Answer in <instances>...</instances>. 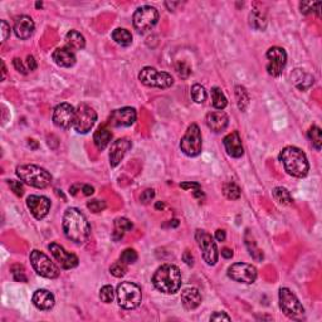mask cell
Wrapping results in <instances>:
<instances>
[{
	"instance_id": "41",
	"label": "cell",
	"mask_w": 322,
	"mask_h": 322,
	"mask_svg": "<svg viewBox=\"0 0 322 322\" xmlns=\"http://www.w3.org/2000/svg\"><path fill=\"white\" fill-rule=\"evenodd\" d=\"M10 271H12L13 278H14L17 282H23L24 283V282H27L28 281L27 275H25V269H24L23 265H20V264L12 265Z\"/></svg>"
},
{
	"instance_id": "19",
	"label": "cell",
	"mask_w": 322,
	"mask_h": 322,
	"mask_svg": "<svg viewBox=\"0 0 322 322\" xmlns=\"http://www.w3.org/2000/svg\"><path fill=\"white\" fill-rule=\"evenodd\" d=\"M132 147L131 141L128 139L122 138L114 141L110 149V165L112 167H116L117 165L123 160L127 151Z\"/></svg>"
},
{
	"instance_id": "16",
	"label": "cell",
	"mask_w": 322,
	"mask_h": 322,
	"mask_svg": "<svg viewBox=\"0 0 322 322\" xmlns=\"http://www.w3.org/2000/svg\"><path fill=\"white\" fill-rule=\"evenodd\" d=\"M136 110L134 107H122L114 110L108 117V125L111 127H130L136 121Z\"/></svg>"
},
{
	"instance_id": "44",
	"label": "cell",
	"mask_w": 322,
	"mask_h": 322,
	"mask_svg": "<svg viewBox=\"0 0 322 322\" xmlns=\"http://www.w3.org/2000/svg\"><path fill=\"white\" fill-rule=\"evenodd\" d=\"M106 206H107L106 205V201H103V200H99V199H93L87 203V208L90 209L92 213L102 212V210L106 209Z\"/></svg>"
},
{
	"instance_id": "3",
	"label": "cell",
	"mask_w": 322,
	"mask_h": 322,
	"mask_svg": "<svg viewBox=\"0 0 322 322\" xmlns=\"http://www.w3.org/2000/svg\"><path fill=\"white\" fill-rule=\"evenodd\" d=\"M280 161L283 164L284 170L296 178H304L310 171L307 156L301 149L296 146H287L280 152Z\"/></svg>"
},
{
	"instance_id": "46",
	"label": "cell",
	"mask_w": 322,
	"mask_h": 322,
	"mask_svg": "<svg viewBox=\"0 0 322 322\" xmlns=\"http://www.w3.org/2000/svg\"><path fill=\"white\" fill-rule=\"evenodd\" d=\"M8 185H9L12 191L17 197H23L24 186L23 184H21V181H18V180H8Z\"/></svg>"
},
{
	"instance_id": "31",
	"label": "cell",
	"mask_w": 322,
	"mask_h": 322,
	"mask_svg": "<svg viewBox=\"0 0 322 322\" xmlns=\"http://www.w3.org/2000/svg\"><path fill=\"white\" fill-rule=\"evenodd\" d=\"M112 39L121 47H128L132 43V34L127 29L117 28L112 32Z\"/></svg>"
},
{
	"instance_id": "50",
	"label": "cell",
	"mask_w": 322,
	"mask_h": 322,
	"mask_svg": "<svg viewBox=\"0 0 322 322\" xmlns=\"http://www.w3.org/2000/svg\"><path fill=\"white\" fill-rule=\"evenodd\" d=\"M230 321V317L224 312H214L210 316V321Z\"/></svg>"
},
{
	"instance_id": "10",
	"label": "cell",
	"mask_w": 322,
	"mask_h": 322,
	"mask_svg": "<svg viewBox=\"0 0 322 322\" xmlns=\"http://www.w3.org/2000/svg\"><path fill=\"white\" fill-rule=\"evenodd\" d=\"M278 301H280V308L286 316L291 319H299L304 315V308L297 296L289 288H280L278 292Z\"/></svg>"
},
{
	"instance_id": "39",
	"label": "cell",
	"mask_w": 322,
	"mask_h": 322,
	"mask_svg": "<svg viewBox=\"0 0 322 322\" xmlns=\"http://www.w3.org/2000/svg\"><path fill=\"white\" fill-rule=\"evenodd\" d=\"M120 261L123 262L125 264H134L136 261H138V253L135 252V249H131V248H127L125 251L121 253L120 256Z\"/></svg>"
},
{
	"instance_id": "1",
	"label": "cell",
	"mask_w": 322,
	"mask_h": 322,
	"mask_svg": "<svg viewBox=\"0 0 322 322\" xmlns=\"http://www.w3.org/2000/svg\"><path fill=\"white\" fill-rule=\"evenodd\" d=\"M64 236L76 244H84L91 236L90 223L84 214L77 208H68L63 215Z\"/></svg>"
},
{
	"instance_id": "14",
	"label": "cell",
	"mask_w": 322,
	"mask_h": 322,
	"mask_svg": "<svg viewBox=\"0 0 322 322\" xmlns=\"http://www.w3.org/2000/svg\"><path fill=\"white\" fill-rule=\"evenodd\" d=\"M267 71L273 77H278L282 75L283 69L286 68L287 64V53L283 48L281 47H272L267 51Z\"/></svg>"
},
{
	"instance_id": "61",
	"label": "cell",
	"mask_w": 322,
	"mask_h": 322,
	"mask_svg": "<svg viewBox=\"0 0 322 322\" xmlns=\"http://www.w3.org/2000/svg\"><path fill=\"white\" fill-rule=\"evenodd\" d=\"M36 6H37V8H42V6H43V4H42V3H39V1H38V3L36 4Z\"/></svg>"
},
{
	"instance_id": "12",
	"label": "cell",
	"mask_w": 322,
	"mask_h": 322,
	"mask_svg": "<svg viewBox=\"0 0 322 322\" xmlns=\"http://www.w3.org/2000/svg\"><path fill=\"white\" fill-rule=\"evenodd\" d=\"M97 121V114L90 104L80 103L75 111L73 128L78 134H88Z\"/></svg>"
},
{
	"instance_id": "13",
	"label": "cell",
	"mask_w": 322,
	"mask_h": 322,
	"mask_svg": "<svg viewBox=\"0 0 322 322\" xmlns=\"http://www.w3.org/2000/svg\"><path fill=\"white\" fill-rule=\"evenodd\" d=\"M228 277L239 283L252 284L257 280V269L254 265L248 263H234L228 268Z\"/></svg>"
},
{
	"instance_id": "45",
	"label": "cell",
	"mask_w": 322,
	"mask_h": 322,
	"mask_svg": "<svg viewBox=\"0 0 322 322\" xmlns=\"http://www.w3.org/2000/svg\"><path fill=\"white\" fill-rule=\"evenodd\" d=\"M175 69H176V72H178V75H179L181 78H188L191 73L190 67H189L185 62L176 63Z\"/></svg>"
},
{
	"instance_id": "8",
	"label": "cell",
	"mask_w": 322,
	"mask_h": 322,
	"mask_svg": "<svg viewBox=\"0 0 322 322\" xmlns=\"http://www.w3.org/2000/svg\"><path fill=\"white\" fill-rule=\"evenodd\" d=\"M201 149H203V139L199 126L197 123H191L180 141V150L185 155L195 158L201 152Z\"/></svg>"
},
{
	"instance_id": "58",
	"label": "cell",
	"mask_w": 322,
	"mask_h": 322,
	"mask_svg": "<svg viewBox=\"0 0 322 322\" xmlns=\"http://www.w3.org/2000/svg\"><path fill=\"white\" fill-rule=\"evenodd\" d=\"M170 225L171 227H178V225H179V221H178V219H173V221H170Z\"/></svg>"
},
{
	"instance_id": "52",
	"label": "cell",
	"mask_w": 322,
	"mask_h": 322,
	"mask_svg": "<svg viewBox=\"0 0 322 322\" xmlns=\"http://www.w3.org/2000/svg\"><path fill=\"white\" fill-rule=\"evenodd\" d=\"M182 261H184L188 265H190V267L191 265H194V257H193L191 252L188 251V249H186V251L184 252V254H182Z\"/></svg>"
},
{
	"instance_id": "18",
	"label": "cell",
	"mask_w": 322,
	"mask_h": 322,
	"mask_svg": "<svg viewBox=\"0 0 322 322\" xmlns=\"http://www.w3.org/2000/svg\"><path fill=\"white\" fill-rule=\"evenodd\" d=\"M27 206L32 215L38 221L45 218L51 210V200L44 195H29L27 198Z\"/></svg>"
},
{
	"instance_id": "24",
	"label": "cell",
	"mask_w": 322,
	"mask_h": 322,
	"mask_svg": "<svg viewBox=\"0 0 322 322\" xmlns=\"http://www.w3.org/2000/svg\"><path fill=\"white\" fill-rule=\"evenodd\" d=\"M32 302L38 310L48 311L53 308L56 300H54L53 293L49 292L48 289H37L36 292L33 293Z\"/></svg>"
},
{
	"instance_id": "42",
	"label": "cell",
	"mask_w": 322,
	"mask_h": 322,
	"mask_svg": "<svg viewBox=\"0 0 322 322\" xmlns=\"http://www.w3.org/2000/svg\"><path fill=\"white\" fill-rule=\"evenodd\" d=\"M320 6L321 3H313V1H301L300 3V10H301L302 14H310L312 12H320Z\"/></svg>"
},
{
	"instance_id": "57",
	"label": "cell",
	"mask_w": 322,
	"mask_h": 322,
	"mask_svg": "<svg viewBox=\"0 0 322 322\" xmlns=\"http://www.w3.org/2000/svg\"><path fill=\"white\" fill-rule=\"evenodd\" d=\"M165 5L167 6V8H169V10H174V8H175L176 5H179V3H165Z\"/></svg>"
},
{
	"instance_id": "15",
	"label": "cell",
	"mask_w": 322,
	"mask_h": 322,
	"mask_svg": "<svg viewBox=\"0 0 322 322\" xmlns=\"http://www.w3.org/2000/svg\"><path fill=\"white\" fill-rule=\"evenodd\" d=\"M75 111L76 108L72 104L67 103H60L53 111V123L57 127L63 128V130H68V128L73 127V121H75Z\"/></svg>"
},
{
	"instance_id": "60",
	"label": "cell",
	"mask_w": 322,
	"mask_h": 322,
	"mask_svg": "<svg viewBox=\"0 0 322 322\" xmlns=\"http://www.w3.org/2000/svg\"><path fill=\"white\" fill-rule=\"evenodd\" d=\"M1 67H3V80H5V76H6V68H5V64H4V62H1Z\"/></svg>"
},
{
	"instance_id": "53",
	"label": "cell",
	"mask_w": 322,
	"mask_h": 322,
	"mask_svg": "<svg viewBox=\"0 0 322 322\" xmlns=\"http://www.w3.org/2000/svg\"><path fill=\"white\" fill-rule=\"evenodd\" d=\"M180 188L188 190V189H200V185L198 182H181Z\"/></svg>"
},
{
	"instance_id": "32",
	"label": "cell",
	"mask_w": 322,
	"mask_h": 322,
	"mask_svg": "<svg viewBox=\"0 0 322 322\" xmlns=\"http://www.w3.org/2000/svg\"><path fill=\"white\" fill-rule=\"evenodd\" d=\"M234 93H236V99H237V104H238V108L241 111L244 112L247 110V107L249 106V93L245 90V87L243 86H236L234 88Z\"/></svg>"
},
{
	"instance_id": "22",
	"label": "cell",
	"mask_w": 322,
	"mask_h": 322,
	"mask_svg": "<svg viewBox=\"0 0 322 322\" xmlns=\"http://www.w3.org/2000/svg\"><path fill=\"white\" fill-rule=\"evenodd\" d=\"M206 126H208L213 132L215 134H219V132H223L225 128L228 127V123H229V117L225 112L223 111H213V112H209L206 115Z\"/></svg>"
},
{
	"instance_id": "34",
	"label": "cell",
	"mask_w": 322,
	"mask_h": 322,
	"mask_svg": "<svg viewBox=\"0 0 322 322\" xmlns=\"http://www.w3.org/2000/svg\"><path fill=\"white\" fill-rule=\"evenodd\" d=\"M212 100L213 106H214V108H217V110L221 111L227 107L228 100L219 87H213L212 88Z\"/></svg>"
},
{
	"instance_id": "21",
	"label": "cell",
	"mask_w": 322,
	"mask_h": 322,
	"mask_svg": "<svg viewBox=\"0 0 322 322\" xmlns=\"http://www.w3.org/2000/svg\"><path fill=\"white\" fill-rule=\"evenodd\" d=\"M34 28H36V25H34L33 19L28 17V15H20L14 21L15 36L18 37L19 39H23V40L33 36Z\"/></svg>"
},
{
	"instance_id": "11",
	"label": "cell",
	"mask_w": 322,
	"mask_h": 322,
	"mask_svg": "<svg viewBox=\"0 0 322 322\" xmlns=\"http://www.w3.org/2000/svg\"><path fill=\"white\" fill-rule=\"evenodd\" d=\"M195 241L198 243V247L200 248L201 254H203V260L205 261L208 265H215L218 262V247L217 243L214 242V238L212 234H209L208 232L203 229H198L195 232Z\"/></svg>"
},
{
	"instance_id": "23",
	"label": "cell",
	"mask_w": 322,
	"mask_h": 322,
	"mask_svg": "<svg viewBox=\"0 0 322 322\" xmlns=\"http://www.w3.org/2000/svg\"><path fill=\"white\" fill-rule=\"evenodd\" d=\"M52 60L57 66L63 67V68H71L76 64V54L68 47L57 48L52 53Z\"/></svg>"
},
{
	"instance_id": "33",
	"label": "cell",
	"mask_w": 322,
	"mask_h": 322,
	"mask_svg": "<svg viewBox=\"0 0 322 322\" xmlns=\"http://www.w3.org/2000/svg\"><path fill=\"white\" fill-rule=\"evenodd\" d=\"M272 194H273V198L276 199V201H277L278 204H281V205H292L293 199L286 188L277 186V188L273 189Z\"/></svg>"
},
{
	"instance_id": "38",
	"label": "cell",
	"mask_w": 322,
	"mask_h": 322,
	"mask_svg": "<svg viewBox=\"0 0 322 322\" xmlns=\"http://www.w3.org/2000/svg\"><path fill=\"white\" fill-rule=\"evenodd\" d=\"M111 275L115 276L117 278H121L127 273V264H125L123 262L119 261V262H115L114 264L110 267Z\"/></svg>"
},
{
	"instance_id": "17",
	"label": "cell",
	"mask_w": 322,
	"mask_h": 322,
	"mask_svg": "<svg viewBox=\"0 0 322 322\" xmlns=\"http://www.w3.org/2000/svg\"><path fill=\"white\" fill-rule=\"evenodd\" d=\"M48 249L51 251L52 256L56 261H57L58 264L60 265V268L63 269H72L76 268L78 265V257L76 254L71 253V252H67L62 245L57 244V243H51L48 245Z\"/></svg>"
},
{
	"instance_id": "40",
	"label": "cell",
	"mask_w": 322,
	"mask_h": 322,
	"mask_svg": "<svg viewBox=\"0 0 322 322\" xmlns=\"http://www.w3.org/2000/svg\"><path fill=\"white\" fill-rule=\"evenodd\" d=\"M115 297V292L112 286L107 284V286H103L100 291V300H101L103 303H111V302L114 301Z\"/></svg>"
},
{
	"instance_id": "35",
	"label": "cell",
	"mask_w": 322,
	"mask_h": 322,
	"mask_svg": "<svg viewBox=\"0 0 322 322\" xmlns=\"http://www.w3.org/2000/svg\"><path fill=\"white\" fill-rule=\"evenodd\" d=\"M308 139L312 142V146L320 151L322 146V131L319 126H312V127L308 130Z\"/></svg>"
},
{
	"instance_id": "4",
	"label": "cell",
	"mask_w": 322,
	"mask_h": 322,
	"mask_svg": "<svg viewBox=\"0 0 322 322\" xmlns=\"http://www.w3.org/2000/svg\"><path fill=\"white\" fill-rule=\"evenodd\" d=\"M15 174L25 184L37 189H45L52 184L51 173L37 165H20L17 166Z\"/></svg>"
},
{
	"instance_id": "5",
	"label": "cell",
	"mask_w": 322,
	"mask_h": 322,
	"mask_svg": "<svg viewBox=\"0 0 322 322\" xmlns=\"http://www.w3.org/2000/svg\"><path fill=\"white\" fill-rule=\"evenodd\" d=\"M116 296L119 306L125 310H134L142 301L141 288L132 282H121L116 288Z\"/></svg>"
},
{
	"instance_id": "6",
	"label": "cell",
	"mask_w": 322,
	"mask_h": 322,
	"mask_svg": "<svg viewBox=\"0 0 322 322\" xmlns=\"http://www.w3.org/2000/svg\"><path fill=\"white\" fill-rule=\"evenodd\" d=\"M139 80L145 86L159 90H166L174 84V78L170 73L158 71L152 67H143L139 73Z\"/></svg>"
},
{
	"instance_id": "48",
	"label": "cell",
	"mask_w": 322,
	"mask_h": 322,
	"mask_svg": "<svg viewBox=\"0 0 322 322\" xmlns=\"http://www.w3.org/2000/svg\"><path fill=\"white\" fill-rule=\"evenodd\" d=\"M0 23H1V42L4 43L6 39L10 37V32H12V28H10V25L6 23L5 20H1Z\"/></svg>"
},
{
	"instance_id": "28",
	"label": "cell",
	"mask_w": 322,
	"mask_h": 322,
	"mask_svg": "<svg viewBox=\"0 0 322 322\" xmlns=\"http://www.w3.org/2000/svg\"><path fill=\"white\" fill-rule=\"evenodd\" d=\"M67 47L71 48L72 51H80L86 47V39L83 34H80L77 30H69L66 34Z\"/></svg>"
},
{
	"instance_id": "43",
	"label": "cell",
	"mask_w": 322,
	"mask_h": 322,
	"mask_svg": "<svg viewBox=\"0 0 322 322\" xmlns=\"http://www.w3.org/2000/svg\"><path fill=\"white\" fill-rule=\"evenodd\" d=\"M245 244H247L248 251H249V254L253 257L254 260H256V261H262L263 258H264V256H263V252L261 251V249H258V248H257L256 243H254L253 241H248V239H247Z\"/></svg>"
},
{
	"instance_id": "49",
	"label": "cell",
	"mask_w": 322,
	"mask_h": 322,
	"mask_svg": "<svg viewBox=\"0 0 322 322\" xmlns=\"http://www.w3.org/2000/svg\"><path fill=\"white\" fill-rule=\"evenodd\" d=\"M13 66H14V68L17 69L19 73H21V75H27L28 73L27 66H24V63L21 62L20 58H14V60H13Z\"/></svg>"
},
{
	"instance_id": "56",
	"label": "cell",
	"mask_w": 322,
	"mask_h": 322,
	"mask_svg": "<svg viewBox=\"0 0 322 322\" xmlns=\"http://www.w3.org/2000/svg\"><path fill=\"white\" fill-rule=\"evenodd\" d=\"M221 256H223L224 258L229 260V258H232L233 257V251L232 249H229V248H224V249H221Z\"/></svg>"
},
{
	"instance_id": "54",
	"label": "cell",
	"mask_w": 322,
	"mask_h": 322,
	"mask_svg": "<svg viewBox=\"0 0 322 322\" xmlns=\"http://www.w3.org/2000/svg\"><path fill=\"white\" fill-rule=\"evenodd\" d=\"M227 238V234H225V230L223 229H218L215 232V239L218 242H224Z\"/></svg>"
},
{
	"instance_id": "47",
	"label": "cell",
	"mask_w": 322,
	"mask_h": 322,
	"mask_svg": "<svg viewBox=\"0 0 322 322\" xmlns=\"http://www.w3.org/2000/svg\"><path fill=\"white\" fill-rule=\"evenodd\" d=\"M154 197H155V191L152 190V189H146V190L142 191V194L140 195V201L142 204H147L154 199Z\"/></svg>"
},
{
	"instance_id": "20",
	"label": "cell",
	"mask_w": 322,
	"mask_h": 322,
	"mask_svg": "<svg viewBox=\"0 0 322 322\" xmlns=\"http://www.w3.org/2000/svg\"><path fill=\"white\" fill-rule=\"evenodd\" d=\"M224 147H225V151L229 156L232 158H242L244 155V147H243V143H242V139L239 136L238 131H233L230 134H228L223 140Z\"/></svg>"
},
{
	"instance_id": "51",
	"label": "cell",
	"mask_w": 322,
	"mask_h": 322,
	"mask_svg": "<svg viewBox=\"0 0 322 322\" xmlns=\"http://www.w3.org/2000/svg\"><path fill=\"white\" fill-rule=\"evenodd\" d=\"M25 66H27L28 71H36L37 69V62H36V58L33 57V56H28L27 57V60H25Z\"/></svg>"
},
{
	"instance_id": "59",
	"label": "cell",
	"mask_w": 322,
	"mask_h": 322,
	"mask_svg": "<svg viewBox=\"0 0 322 322\" xmlns=\"http://www.w3.org/2000/svg\"><path fill=\"white\" fill-rule=\"evenodd\" d=\"M155 208L156 209H164L165 208V204L164 203H161V201H158V203H156V205H155Z\"/></svg>"
},
{
	"instance_id": "25",
	"label": "cell",
	"mask_w": 322,
	"mask_h": 322,
	"mask_svg": "<svg viewBox=\"0 0 322 322\" xmlns=\"http://www.w3.org/2000/svg\"><path fill=\"white\" fill-rule=\"evenodd\" d=\"M291 80L295 84L296 88H299L300 91H307L310 87H312L315 78L311 73L306 72L304 69L296 68L295 71L291 73Z\"/></svg>"
},
{
	"instance_id": "36",
	"label": "cell",
	"mask_w": 322,
	"mask_h": 322,
	"mask_svg": "<svg viewBox=\"0 0 322 322\" xmlns=\"http://www.w3.org/2000/svg\"><path fill=\"white\" fill-rule=\"evenodd\" d=\"M191 99L194 100L195 103H204L208 97L205 88L201 84H194L191 87Z\"/></svg>"
},
{
	"instance_id": "37",
	"label": "cell",
	"mask_w": 322,
	"mask_h": 322,
	"mask_svg": "<svg viewBox=\"0 0 322 322\" xmlns=\"http://www.w3.org/2000/svg\"><path fill=\"white\" fill-rule=\"evenodd\" d=\"M223 191L224 195L230 200H237L241 197V189H239L238 185L234 184V182H228V184L224 185Z\"/></svg>"
},
{
	"instance_id": "27",
	"label": "cell",
	"mask_w": 322,
	"mask_h": 322,
	"mask_svg": "<svg viewBox=\"0 0 322 322\" xmlns=\"http://www.w3.org/2000/svg\"><path fill=\"white\" fill-rule=\"evenodd\" d=\"M111 140H112V132L106 128L104 126L97 128V131L93 135V142H95V146L100 150V151H103L106 147L110 145Z\"/></svg>"
},
{
	"instance_id": "29",
	"label": "cell",
	"mask_w": 322,
	"mask_h": 322,
	"mask_svg": "<svg viewBox=\"0 0 322 322\" xmlns=\"http://www.w3.org/2000/svg\"><path fill=\"white\" fill-rule=\"evenodd\" d=\"M114 225H115V232L112 233V239H114L115 242L120 241V239L122 238L123 234H125L126 232L131 230L132 227H134L131 221L125 218V217H119V218L115 219Z\"/></svg>"
},
{
	"instance_id": "26",
	"label": "cell",
	"mask_w": 322,
	"mask_h": 322,
	"mask_svg": "<svg viewBox=\"0 0 322 322\" xmlns=\"http://www.w3.org/2000/svg\"><path fill=\"white\" fill-rule=\"evenodd\" d=\"M201 301L203 299H201L199 289L194 287L185 288L181 292V303L186 310H195L201 304Z\"/></svg>"
},
{
	"instance_id": "9",
	"label": "cell",
	"mask_w": 322,
	"mask_h": 322,
	"mask_svg": "<svg viewBox=\"0 0 322 322\" xmlns=\"http://www.w3.org/2000/svg\"><path fill=\"white\" fill-rule=\"evenodd\" d=\"M159 20V12L156 8L150 5L140 6L136 9L132 17L134 28L139 33H146L155 27Z\"/></svg>"
},
{
	"instance_id": "2",
	"label": "cell",
	"mask_w": 322,
	"mask_h": 322,
	"mask_svg": "<svg viewBox=\"0 0 322 322\" xmlns=\"http://www.w3.org/2000/svg\"><path fill=\"white\" fill-rule=\"evenodd\" d=\"M151 282L160 292L174 295L181 287V273L176 265L164 264L156 269Z\"/></svg>"
},
{
	"instance_id": "30",
	"label": "cell",
	"mask_w": 322,
	"mask_h": 322,
	"mask_svg": "<svg viewBox=\"0 0 322 322\" xmlns=\"http://www.w3.org/2000/svg\"><path fill=\"white\" fill-rule=\"evenodd\" d=\"M267 17L263 14L260 10H252V13L249 14V25L252 28L257 30H264L267 28Z\"/></svg>"
},
{
	"instance_id": "55",
	"label": "cell",
	"mask_w": 322,
	"mask_h": 322,
	"mask_svg": "<svg viewBox=\"0 0 322 322\" xmlns=\"http://www.w3.org/2000/svg\"><path fill=\"white\" fill-rule=\"evenodd\" d=\"M82 191H83V194L86 195V197H90V195H92L93 193H95V189H93V186H91V185H82Z\"/></svg>"
},
{
	"instance_id": "7",
	"label": "cell",
	"mask_w": 322,
	"mask_h": 322,
	"mask_svg": "<svg viewBox=\"0 0 322 322\" xmlns=\"http://www.w3.org/2000/svg\"><path fill=\"white\" fill-rule=\"evenodd\" d=\"M29 260L32 263L34 271L38 273L39 276L45 278H57L60 276V269L53 261L44 254L43 252L38 251V249H33L29 254Z\"/></svg>"
}]
</instances>
